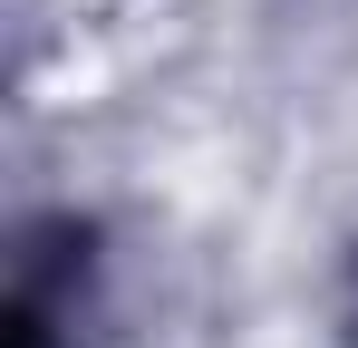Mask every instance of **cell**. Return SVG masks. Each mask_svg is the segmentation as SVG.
Masks as SVG:
<instances>
[{
    "instance_id": "1",
    "label": "cell",
    "mask_w": 358,
    "mask_h": 348,
    "mask_svg": "<svg viewBox=\"0 0 358 348\" xmlns=\"http://www.w3.org/2000/svg\"><path fill=\"white\" fill-rule=\"evenodd\" d=\"M339 339L358 348V261H349V281H339Z\"/></svg>"
}]
</instances>
